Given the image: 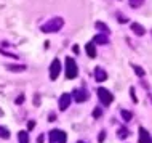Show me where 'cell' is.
I'll list each match as a JSON object with an SVG mask.
<instances>
[{
  "mask_svg": "<svg viewBox=\"0 0 152 143\" xmlns=\"http://www.w3.org/2000/svg\"><path fill=\"white\" fill-rule=\"evenodd\" d=\"M63 26H64V19L59 18V16H56V18L50 19L48 23L42 24V26H40V31L42 32H58Z\"/></svg>",
  "mask_w": 152,
  "mask_h": 143,
  "instance_id": "6da1fadb",
  "label": "cell"
},
{
  "mask_svg": "<svg viewBox=\"0 0 152 143\" xmlns=\"http://www.w3.org/2000/svg\"><path fill=\"white\" fill-rule=\"evenodd\" d=\"M77 72H79V69H77L75 60L71 58V56H67V58H66V72H64L66 79H75Z\"/></svg>",
  "mask_w": 152,
  "mask_h": 143,
  "instance_id": "7a4b0ae2",
  "label": "cell"
},
{
  "mask_svg": "<svg viewBox=\"0 0 152 143\" xmlns=\"http://www.w3.org/2000/svg\"><path fill=\"white\" fill-rule=\"evenodd\" d=\"M67 142V133L64 130L53 129L50 130V143H66Z\"/></svg>",
  "mask_w": 152,
  "mask_h": 143,
  "instance_id": "3957f363",
  "label": "cell"
},
{
  "mask_svg": "<svg viewBox=\"0 0 152 143\" xmlns=\"http://www.w3.org/2000/svg\"><path fill=\"white\" fill-rule=\"evenodd\" d=\"M98 98H99V101H101V103L104 105V106H109V105L114 101L112 93H110L107 88H102V87L98 88Z\"/></svg>",
  "mask_w": 152,
  "mask_h": 143,
  "instance_id": "277c9868",
  "label": "cell"
},
{
  "mask_svg": "<svg viewBox=\"0 0 152 143\" xmlns=\"http://www.w3.org/2000/svg\"><path fill=\"white\" fill-rule=\"evenodd\" d=\"M72 97H74V100H75L77 103H83V101H87L90 98V93L85 90V88H75L74 93H72Z\"/></svg>",
  "mask_w": 152,
  "mask_h": 143,
  "instance_id": "5b68a950",
  "label": "cell"
},
{
  "mask_svg": "<svg viewBox=\"0 0 152 143\" xmlns=\"http://www.w3.org/2000/svg\"><path fill=\"white\" fill-rule=\"evenodd\" d=\"M59 72H61V61L59 60H53V63L50 66V79L51 80L58 79Z\"/></svg>",
  "mask_w": 152,
  "mask_h": 143,
  "instance_id": "8992f818",
  "label": "cell"
},
{
  "mask_svg": "<svg viewBox=\"0 0 152 143\" xmlns=\"http://www.w3.org/2000/svg\"><path fill=\"white\" fill-rule=\"evenodd\" d=\"M71 101H72L71 93H63L61 98H59V109L61 111H66V109L69 108V105H71Z\"/></svg>",
  "mask_w": 152,
  "mask_h": 143,
  "instance_id": "52a82bcc",
  "label": "cell"
},
{
  "mask_svg": "<svg viewBox=\"0 0 152 143\" xmlns=\"http://www.w3.org/2000/svg\"><path fill=\"white\" fill-rule=\"evenodd\" d=\"M138 132H139V138H138L139 143H152V137L149 135V132L144 127H139Z\"/></svg>",
  "mask_w": 152,
  "mask_h": 143,
  "instance_id": "ba28073f",
  "label": "cell"
},
{
  "mask_svg": "<svg viewBox=\"0 0 152 143\" xmlns=\"http://www.w3.org/2000/svg\"><path fill=\"white\" fill-rule=\"evenodd\" d=\"M107 79V74H106V71L102 68L98 66L96 69H94V80L96 82H104V80Z\"/></svg>",
  "mask_w": 152,
  "mask_h": 143,
  "instance_id": "9c48e42d",
  "label": "cell"
},
{
  "mask_svg": "<svg viewBox=\"0 0 152 143\" xmlns=\"http://www.w3.org/2000/svg\"><path fill=\"white\" fill-rule=\"evenodd\" d=\"M130 27H131V31H133L136 35H144V34H146V29H144V27H142L139 23H131Z\"/></svg>",
  "mask_w": 152,
  "mask_h": 143,
  "instance_id": "30bf717a",
  "label": "cell"
},
{
  "mask_svg": "<svg viewBox=\"0 0 152 143\" xmlns=\"http://www.w3.org/2000/svg\"><path fill=\"white\" fill-rule=\"evenodd\" d=\"M93 43H99V45H106V43H109V39L106 34H96L93 39Z\"/></svg>",
  "mask_w": 152,
  "mask_h": 143,
  "instance_id": "8fae6325",
  "label": "cell"
},
{
  "mask_svg": "<svg viewBox=\"0 0 152 143\" xmlns=\"http://www.w3.org/2000/svg\"><path fill=\"white\" fill-rule=\"evenodd\" d=\"M7 69L13 72H23L26 71V64H7Z\"/></svg>",
  "mask_w": 152,
  "mask_h": 143,
  "instance_id": "7c38bea8",
  "label": "cell"
},
{
  "mask_svg": "<svg viewBox=\"0 0 152 143\" xmlns=\"http://www.w3.org/2000/svg\"><path fill=\"white\" fill-rule=\"evenodd\" d=\"M85 50H87V55L90 58H94V56H96V47H94L93 42H88L87 45H85Z\"/></svg>",
  "mask_w": 152,
  "mask_h": 143,
  "instance_id": "4fadbf2b",
  "label": "cell"
},
{
  "mask_svg": "<svg viewBox=\"0 0 152 143\" xmlns=\"http://www.w3.org/2000/svg\"><path fill=\"white\" fill-rule=\"evenodd\" d=\"M130 135V132H128V129L126 127H120V129H117V137L120 138V140H125L126 137Z\"/></svg>",
  "mask_w": 152,
  "mask_h": 143,
  "instance_id": "5bb4252c",
  "label": "cell"
},
{
  "mask_svg": "<svg viewBox=\"0 0 152 143\" xmlns=\"http://www.w3.org/2000/svg\"><path fill=\"white\" fill-rule=\"evenodd\" d=\"M18 138H19V143H29V133H27V130H21L18 133Z\"/></svg>",
  "mask_w": 152,
  "mask_h": 143,
  "instance_id": "9a60e30c",
  "label": "cell"
},
{
  "mask_svg": "<svg viewBox=\"0 0 152 143\" xmlns=\"http://www.w3.org/2000/svg\"><path fill=\"white\" fill-rule=\"evenodd\" d=\"M94 26H96V29H99V31H102V32H106V35L107 34H110V29L107 26H106L104 23H101V21H96V24H94Z\"/></svg>",
  "mask_w": 152,
  "mask_h": 143,
  "instance_id": "2e32d148",
  "label": "cell"
},
{
  "mask_svg": "<svg viewBox=\"0 0 152 143\" xmlns=\"http://www.w3.org/2000/svg\"><path fill=\"white\" fill-rule=\"evenodd\" d=\"M131 68L134 69V72H136V76H139V77H144L146 71H144V69H142L141 66H138V64H131Z\"/></svg>",
  "mask_w": 152,
  "mask_h": 143,
  "instance_id": "e0dca14e",
  "label": "cell"
},
{
  "mask_svg": "<svg viewBox=\"0 0 152 143\" xmlns=\"http://www.w3.org/2000/svg\"><path fill=\"white\" fill-rule=\"evenodd\" d=\"M120 114H122V117H123V121H125V122H130L131 117H133V114H131L130 111H126V109H122Z\"/></svg>",
  "mask_w": 152,
  "mask_h": 143,
  "instance_id": "ac0fdd59",
  "label": "cell"
},
{
  "mask_svg": "<svg viewBox=\"0 0 152 143\" xmlns=\"http://www.w3.org/2000/svg\"><path fill=\"white\" fill-rule=\"evenodd\" d=\"M142 3H144V0H128V5L131 8H139Z\"/></svg>",
  "mask_w": 152,
  "mask_h": 143,
  "instance_id": "d6986e66",
  "label": "cell"
},
{
  "mask_svg": "<svg viewBox=\"0 0 152 143\" xmlns=\"http://www.w3.org/2000/svg\"><path fill=\"white\" fill-rule=\"evenodd\" d=\"M0 137H2V138H5V140H8V138H10V132H8V129H5V127H0Z\"/></svg>",
  "mask_w": 152,
  "mask_h": 143,
  "instance_id": "ffe728a7",
  "label": "cell"
},
{
  "mask_svg": "<svg viewBox=\"0 0 152 143\" xmlns=\"http://www.w3.org/2000/svg\"><path fill=\"white\" fill-rule=\"evenodd\" d=\"M101 114H102V109L98 106V108H94V111H93V117L94 119H98V117H101Z\"/></svg>",
  "mask_w": 152,
  "mask_h": 143,
  "instance_id": "44dd1931",
  "label": "cell"
},
{
  "mask_svg": "<svg viewBox=\"0 0 152 143\" xmlns=\"http://www.w3.org/2000/svg\"><path fill=\"white\" fill-rule=\"evenodd\" d=\"M130 93H131V100H133V103H138V98H136V93H134V88L133 87L130 88Z\"/></svg>",
  "mask_w": 152,
  "mask_h": 143,
  "instance_id": "7402d4cb",
  "label": "cell"
},
{
  "mask_svg": "<svg viewBox=\"0 0 152 143\" xmlns=\"http://www.w3.org/2000/svg\"><path fill=\"white\" fill-rule=\"evenodd\" d=\"M104 140H106V132H104V130H101V132H99V137H98V142L102 143Z\"/></svg>",
  "mask_w": 152,
  "mask_h": 143,
  "instance_id": "603a6c76",
  "label": "cell"
},
{
  "mask_svg": "<svg viewBox=\"0 0 152 143\" xmlns=\"http://www.w3.org/2000/svg\"><path fill=\"white\" fill-rule=\"evenodd\" d=\"M117 18H118V23H122V24H125L126 21H128V19H126L125 16H122L120 13H117Z\"/></svg>",
  "mask_w": 152,
  "mask_h": 143,
  "instance_id": "cb8c5ba5",
  "label": "cell"
},
{
  "mask_svg": "<svg viewBox=\"0 0 152 143\" xmlns=\"http://www.w3.org/2000/svg\"><path fill=\"white\" fill-rule=\"evenodd\" d=\"M24 98H26V97H24L23 93H21V95L16 98V105H23V103H24Z\"/></svg>",
  "mask_w": 152,
  "mask_h": 143,
  "instance_id": "d4e9b609",
  "label": "cell"
},
{
  "mask_svg": "<svg viewBox=\"0 0 152 143\" xmlns=\"http://www.w3.org/2000/svg\"><path fill=\"white\" fill-rule=\"evenodd\" d=\"M34 127H35V121H29V122H27V130H32Z\"/></svg>",
  "mask_w": 152,
  "mask_h": 143,
  "instance_id": "484cf974",
  "label": "cell"
},
{
  "mask_svg": "<svg viewBox=\"0 0 152 143\" xmlns=\"http://www.w3.org/2000/svg\"><path fill=\"white\" fill-rule=\"evenodd\" d=\"M34 105H35V106H39V105H40V101H39V95H37V93H35V97H34Z\"/></svg>",
  "mask_w": 152,
  "mask_h": 143,
  "instance_id": "4316f807",
  "label": "cell"
},
{
  "mask_svg": "<svg viewBox=\"0 0 152 143\" xmlns=\"http://www.w3.org/2000/svg\"><path fill=\"white\" fill-rule=\"evenodd\" d=\"M72 52L75 53V55H79V52H80V50H79V45H74V47H72Z\"/></svg>",
  "mask_w": 152,
  "mask_h": 143,
  "instance_id": "83f0119b",
  "label": "cell"
},
{
  "mask_svg": "<svg viewBox=\"0 0 152 143\" xmlns=\"http://www.w3.org/2000/svg\"><path fill=\"white\" fill-rule=\"evenodd\" d=\"M55 119H56L55 114H50V116H48V121H55Z\"/></svg>",
  "mask_w": 152,
  "mask_h": 143,
  "instance_id": "f1b7e54d",
  "label": "cell"
},
{
  "mask_svg": "<svg viewBox=\"0 0 152 143\" xmlns=\"http://www.w3.org/2000/svg\"><path fill=\"white\" fill-rule=\"evenodd\" d=\"M37 143H43V135H40L39 138H37Z\"/></svg>",
  "mask_w": 152,
  "mask_h": 143,
  "instance_id": "f546056e",
  "label": "cell"
},
{
  "mask_svg": "<svg viewBox=\"0 0 152 143\" xmlns=\"http://www.w3.org/2000/svg\"><path fill=\"white\" fill-rule=\"evenodd\" d=\"M0 116H3V111H2V108H0Z\"/></svg>",
  "mask_w": 152,
  "mask_h": 143,
  "instance_id": "4dcf8cb0",
  "label": "cell"
},
{
  "mask_svg": "<svg viewBox=\"0 0 152 143\" xmlns=\"http://www.w3.org/2000/svg\"><path fill=\"white\" fill-rule=\"evenodd\" d=\"M77 143H85V142H77Z\"/></svg>",
  "mask_w": 152,
  "mask_h": 143,
  "instance_id": "1f68e13d",
  "label": "cell"
}]
</instances>
